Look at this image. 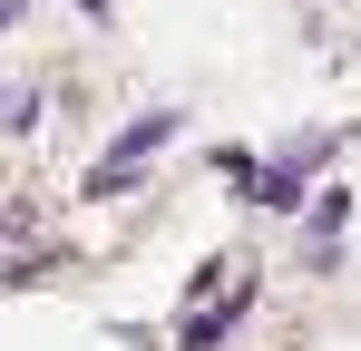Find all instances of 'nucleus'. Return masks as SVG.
<instances>
[{
	"label": "nucleus",
	"mask_w": 361,
	"mask_h": 351,
	"mask_svg": "<svg viewBox=\"0 0 361 351\" xmlns=\"http://www.w3.org/2000/svg\"><path fill=\"white\" fill-rule=\"evenodd\" d=\"M176 127H185L176 108H147V117H127V127H118V147H108V156L88 166V195H118V185H127L137 166H147V156H157V147H166Z\"/></svg>",
	"instance_id": "1"
},
{
	"label": "nucleus",
	"mask_w": 361,
	"mask_h": 351,
	"mask_svg": "<svg viewBox=\"0 0 361 351\" xmlns=\"http://www.w3.org/2000/svg\"><path fill=\"white\" fill-rule=\"evenodd\" d=\"M244 302H254V283H235V292H225V302H205V312L185 322V351H215V342H225V332H235V322H244Z\"/></svg>",
	"instance_id": "2"
},
{
	"label": "nucleus",
	"mask_w": 361,
	"mask_h": 351,
	"mask_svg": "<svg viewBox=\"0 0 361 351\" xmlns=\"http://www.w3.org/2000/svg\"><path fill=\"white\" fill-rule=\"evenodd\" d=\"M30 117H39V88H0V137H10V127H30Z\"/></svg>",
	"instance_id": "3"
},
{
	"label": "nucleus",
	"mask_w": 361,
	"mask_h": 351,
	"mask_svg": "<svg viewBox=\"0 0 361 351\" xmlns=\"http://www.w3.org/2000/svg\"><path fill=\"white\" fill-rule=\"evenodd\" d=\"M10 225H30V205H10V195H0V234H10Z\"/></svg>",
	"instance_id": "4"
},
{
	"label": "nucleus",
	"mask_w": 361,
	"mask_h": 351,
	"mask_svg": "<svg viewBox=\"0 0 361 351\" xmlns=\"http://www.w3.org/2000/svg\"><path fill=\"white\" fill-rule=\"evenodd\" d=\"M0 30H10V0H0Z\"/></svg>",
	"instance_id": "5"
}]
</instances>
